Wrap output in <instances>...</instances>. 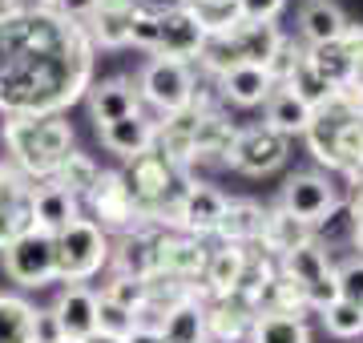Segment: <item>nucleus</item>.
<instances>
[{"label":"nucleus","instance_id":"f257e3e1","mask_svg":"<svg viewBox=\"0 0 363 343\" xmlns=\"http://www.w3.org/2000/svg\"><path fill=\"white\" fill-rule=\"evenodd\" d=\"M93 77L85 28L57 13H0V109L61 113Z\"/></svg>","mask_w":363,"mask_h":343},{"label":"nucleus","instance_id":"f03ea898","mask_svg":"<svg viewBox=\"0 0 363 343\" xmlns=\"http://www.w3.org/2000/svg\"><path fill=\"white\" fill-rule=\"evenodd\" d=\"M4 145L13 170L28 182H49L57 166L73 150V130L61 113H9L4 118Z\"/></svg>","mask_w":363,"mask_h":343},{"label":"nucleus","instance_id":"7ed1b4c3","mask_svg":"<svg viewBox=\"0 0 363 343\" xmlns=\"http://www.w3.org/2000/svg\"><path fill=\"white\" fill-rule=\"evenodd\" d=\"M303 133H307L311 154L327 170H339L351 178L363 166V118L351 101V89H335L327 106L311 109V125Z\"/></svg>","mask_w":363,"mask_h":343},{"label":"nucleus","instance_id":"20e7f679","mask_svg":"<svg viewBox=\"0 0 363 343\" xmlns=\"http://www.w3.org/2000/svg\"><path fill=\"white\" fill-rule=\"evenodd\" d=\"M52 263H57L61 283L81 287L101 266H109V235L89 218H77V223H69L65 230L52 235Z\"/></svg>","mask_w":363,"mask_h":343},{"label":"nucleus","instance_id":"39448f33","mask_svg":"<svg viewBox=\"0 0 363 343\" xmlns=\"http://www.w3.org/2000/svg\"><path fill=\"white\" fill-rule=\"evenodd\" d=\"M138 85V97H142V106L157 109L162 118L169 113H182V109H190L198 101V81L190 73L186 61H174V57H150L142 65V77L133 81Z\"/></svg>","mask_w":363,"mask_h":343},{"label":"nucleus","instance_id":"423d86ee","mask_svg":"<svg viewBox=\"0 0 363 343\" xmlns=\"http://www.w3.org/2000/svg\"><path fill=\"white\" fill-rule=\"evenodd\" d=\"M0 254H4V275L21 287H45V283L57 279L52 235H45V230H28V235L13 238Z\"/></svg>","mask_w":363,"mask_h":343},{"label":"nucleus","instance_id":"0eeeda50","mask_svg":"<svg viewBox=\"0 0 363 343\" xmlns=\"http://www.w3.org/2000/svg\"><path fill=\"white\" fill-rule=\"evenodd\" d=\"M286 145H291V137L274 133L267 121H259V125H247V130L234 133L226 166H234L238 174H271L286 162Z\"/></svg>","mask_w":363,"mask_h":343},{"label":"nucleus","instance_id":"6e6552de","mask_svg":"<svg viewBox=\"0 0 363 343\" xmlns=\"http://www.w3.org/2000/svg\"><path fill=\"white\" fill-rule=\"evenodd\" d=\"M162 235H166L162 223H138V226H130V230H121V238L109 242L113 275H130V279H150L154 275V254H157Z\"/></svg>","mask_w":363,"mask_h":343},{"label":"nucleus","instance_id":"1a4fd4ad","mask_svg":"<svg viewBox=\"0 0 363 343\" xmlns=\"http://www.w3.org/2000/svg\"><path fill=\"white\" fill-rule=\"evenodd\" d=\"M85 202H89V210H93L89 223H97L105 235H109V226H113V230H130V226L142 223L138 210H133L130 190H125V182H121V170H101L97 174V182H93V190L85 194Z\"/></svg>","mask_w":363,"mask_h":343},{"label":"nucleus","instance_id":"9d476101","mask_svg":"<svg viewBox=\"0 0 363 343\" xmlns=\"http://www.w3.org/2000/svg\"><path fill=\"white\" fill-rule=\"evenodd\" d=\"M33 194L37 186L21 178V174L9 166H0V251L13 242V238L37 230V218H33Z\"/></svg>","mask_w":363,"mask_h":343},{"label":"nucleus","instance_id":"9b49d317","mask_svg":"<svg viewBox=\"0 0 363 343\" xmlns=\"http://www.w3.org/2000/svg\"><path fill=\"white\" fill-rule=\"evenodd\" d=\"M335 202H339L335 186L327 182L323 174H291L283 182V194H279V210H286L298 223L315 226Z\"/></svg>","mask_w":363,"mask_h":343},{"label":"nucleus","instance_id":"f8f14e48","mask_svg":"<svg viewBox=\"0 0 363 343\" xmlns=\"http://www.w3.org/2000/svg\"><path fill=\"white\" fill-rule=\"evenodd\" d=\"M202 25H198L186 4H169V9H157V57H174V61H194L198 49H202Z\"/></svg>","mask_w":363,"mask_h":343},{"label":"nucleus","instance_id":"ddd939ff","mask_svg":"<svg viewBox=\"0 0 363 343\" xmlns=\"http://www.w3.org/2000/svg\"><path fill=\"white\" fill-rule=\"evenodd\" d=\"M85 101H89V113L101 125H113V121L130 118V113H142V97H138V85L130 77H109V81H97L85 89Z\"/></svg>","mask_w":363,"mask_h":343},{"label":"nucleus","instance_id":"4468645a","mask_svg":"<svg viewBox=\"0 0 363 343\" xmlns=\"http://www.w3.org/2000/svg\"><path fill=\"white\" fill-rule=\"evenodd\" d=\"M222 210H226V194H222V190H214V186H206V182H190L186 194H182V206H178L182 235H190V238L214 235Z\"/></svg>","mask_w":363,"mask_h":343},{"label":"nucleus","instance_id":"2eb2a0df","mask_svg":"<svg viewBox=\"0 0 363 343\" xmlns=\"http://www.w3.org/2000/svg\"><path fill=\"white\" fill-rule=\"evenodd\" d=\"M52 319H57V331L65 339L85 343L97 331V291L89 287H65L57 295V303L49 307Z\"/></svg>","mask_w":363,"mask_h":343},{"label":"nucleus","instance_id":"dca6fc26","mask_svg":"<svg viewBox=\"0 0 363 343\" xmlns=\"http://www.w3.org/2000/svg\"><path fill=\"white\" fill-rule=\"evenodd\" d=\"M138 9V0H97V9L89 13L85 21V37L89 45L97 49H121V45H130V16Z\"/></svg>","mask_w":363,"mask_h":343},{"label":"nucleus","instance_id":"f3484780","mask_svg":"<svg viewBox=\"0 0 363 343\" xmlns=\"http://www.w3.org/2000/svg\"><path fill=\"white\" fill-rule=\"evenodd\" d=\"M262 230H267V210L250 198H226V210L214 226V235L226 247H259Z\"/></svg>","mask_w":363,"mask_h":343},{"label":"nucleus","instance_id":"a211bd4d","mask_svg":"<svg viewBox=\"0 0 363 343\" xmlns=\"http://www.w3.org/2000/svg\"><path fill=\"white\" fill-rule=\"evenodd\" d=\"M154 125L157 121L150 118V113H130V118L113 121V125H101V145L109 150V154H117V158H138V154H145L150 145H154Z\"/></svg>","mask_w":363,"mask_h":343},{"label":"nucleus","instance_id":"6ab92c4d","mask_svg":"<svg viewBox=\"0 0 363 343\" xmlns=\"http://www.w3.org/2000/svg\"><path fill=\"white\" fill-rule=\"evenodd\" d=\"M234 125L222 113H214V109H202L194 101V130H190V145H194V162L198 158H222L226 162V154H230L234 145Z\"/></svg>","mask_w":363,"mask_h":343},{"label":"nucleus","instance_id":"aec40b11","mask_svg":"<svg viewBox=\"0 0 363 343\" xmlns=\"http://www.w3.org/2000/svg\"><path fill=\"white\" fill-rule=\"evenodd\" d=\"M351 21L343 16L335 0H307L303 9H298V33L307 45H331V40L343 37V28Z\"/></svg>","mask_w":363,"mask_h":343},{"label":"nucleus","instance_id":"412c9836","mask_svg":"<svg viewBox=\"0 0 363 343\" xmlns=\"http://www.w3.org/2000/svg\"><path fill=\"white\" fill-rule=\"evenodd\" d=\"M230 40H234V49H238V61H242V65L267 69V61L274 57V49L283 45V33H279V25L238 21V25L230 28Z\"/></svg>","mask_w":363,"mask_h":343},{"label":"nucleus","instance_id":"4be33fe9","mask_svg":"<svg viewBox=\"0 0 363 343\" xmlns=\"http://www.w3.org/2000/svg\"><path fill=\"white\" fill-rule=\"evenodd\" d=\"M271 89H274V81L267 77V69H259V65H234L230 73L218 77V93L226 101H234V106H242V109L262 106V101L271 97Z\"/></svg>","mask_w":363,"mask_h":343},{"label":"nucleus","instance_id":"5701e85b","mask_svg":"<svg viewBox=\"0 0 363 343\" xmlns=\"http://www.w3.org/2000/svg\"><path fill=\"white\" fill-rule=\"evenodd\" d=\"M33 218H37V230L45 235H57V230H65L69 223H77L81 218V202L69 198L61 186H37V194H33Z\"/></svg>","mask_w":363,"mask_h":343},{"label":"nucleus","instance_id":"b1692460","mask_svg":"<svg viewBox=\"0 0 363 343\" xmlns=\"http://www.w3.org/2000/svg\"><path fill=\"white\" fill-rule=\"evenodd\" d=\"M307 311V299H303V287L291 283L283 271H274L259 291H255V315H298Z\"/></svg>","mask_w":363,"mask_h":343},{"label":"nucleus","instance_id":"393cba45","mask_svg":"<svg viewBox=\"0 0 363 343\" xmlns=\"http://www.w3.org/2000/svg\"><path fill=\"white\" fill-rule=\"evenodd\" d=\"M262 106H267V125L274 133H283V137H295V133H303L311 125V106L303 97H295L286 85H274Z\"/></svg>","mask_w":363,"mask_h":343},{"label":"nucleus","instance_id":"a878e982","mask_svg":"<svg viewBox=\"0 0 363 343\" xmlns=\"http://www.w3.org/2000/svg\"><path fill=\"white\" fill-rule=\"evenodd\" d=\"M307 65H311L331 89H347L351 81H355V57H351V49L343 40L311 45V49H307Z\"/></svg>","mask_w":363,"mask_h":343},{"label":"nucleus","instance_id":"bb28decb","mask_svg":"<svg viewBox=\"0 0 363 343\" xmlns=\"http://www.w3.org/2000/svg\"><path fill=\"white\" fill-rule=\"evenodd\" d=\"M307 242H315V235H311V226L307 223H298V218H291L286 210H267V230H262V251H271V254H291V251H298V247H307Z\"/></svg>","mask_w":363,"mask_h":343},{"label":"nucleus","instance_id":"cd10ccee","mask_svg":"<svg viewBox=\"0 0 363 343\" xmlns=\"http://www.w3.org/2000/svg\"><path fill=\"white\" fill-rule=\"evenodd\" d=\"M242 263H247V247H214L206 251V271H202V283H206L210 299L214 295H230L238 287V275H242Z\"/></svg>","mask_w":363,"mask_h":343},{"label":"nucleus","instance_id":"c85d7f7f","mask_svg":"<svg viewBox=\"0 0 363 343\" xmlns=\"http://www.w3.org/2000/svg\"><path fill=\"white\" fill-rule=\"evenodd\" d=\"M157 339L162 343H206V315H202V299H186L162 319L157 327Z\"/></svg>","mask_w":363,"mask_h":343},{"label":"nucleus","instance_id":"c756f323","mask_svg":"<svg viewBox=\"0 0 363 343\" xmlns=\"http://www.w3.org/2000/svg\"><path fill=\"white\" fill-rule=\"evenodd\" d=\"M97 162L89 158V154H81V150H69L65 154V162L57 166V174H52L49 182L52 186H61L69 198H77V202H85V194L93 190V182H97Z\"/></svg>","mask_w":363,"mask_h":343},{"label":"nucleus","instance_id":"7c9ffc66","mask_svg":"<svg viewBox=\"0 0 363 343\" xmlns=\"http://www.w3.org/2000/svg\"><path fill=\"white\" fill-rule=\"evenodd\" d=\"M37 307L21 295H0V343H37L33 339Z\"/></svg>","mask_w":363,"mask_h":343},{"label":"nucleus","instance_id":"2f4dec72","mask_svg":"<svg viewBox=\"0 0 363 343\" xmlns=\"http://www.w3.org/2000/svg\"><path fill=\"white\" fill-rule=\"evenodd\" d=\"M247 343H311V331L298 315H255Z\"/></svg>","mask_w":363,"mask_h":343},{"label":"nucleus","instance_id":"473e14b6","mask_svg":"<svg viewBox=\"0 0 363 343\" xmlns=\"http://www.w3.org/2000/svg\"><path fill=\"white\" fill-rule=\"evenodd\" d=\"M327 271H331V259H327V251L315 247V242L283 254V275L291 279V283H298V287H311L315 279H323Z\"/></svg>","mask_w":363,"mask_h":343},{"label":"nucleus","instance_id":"72a5a7b5","mask_svg":"<svg viewBox=\"0 0 363 343\" xmlns=\"http://www.w3.org/2000/svg\"><path fill=\"white\" fill-rule=\"evenodd\" d=\"M186 9H190V16H194L198 25H202V33H230L242 16H238V0H182Z\"/></svg>","mask_w":363,"mask_h":343},{"label":"nucleus","instance_id":"f704fd0d","mask_svg":"<svg viewBox=\"0 0 363 343\" xmlns=\"http://www.w3.org/2000/svg\"><path fill=\"white\" fill-rule=\"evenodd\" d=\"M286 89L295 93V97H303V101H307L311 109L327 106V101L335 97V89H331V85H327V81L319 77V73H315L311 65H307V53H303V61L295 65V73L286 77Z\"/></svg>","mask_w":363,"mask_h":343},{"label":"nucleus","instance_id":"c9c22d12","mask_svg":"<svg viewBox=\"0 0 363 343\" xmlns=\"http://www.w3.org/2000/svg\"><path fill=\"white\" fill-rule=\"evenodd\" d=\"M198 65L206 69V73H214V81H218L222 73H230L234 65H242L230 33H210V37L202 40V49H198Z\"/></svg>","mask_w":363,"mask_h":343},{"label":"nucleus","instance_id":"e433bc0d","mask_svg":"<svg viewBox=\"0 0 363 343\" xmlns=\"http://www.w3.org/2000/svg\"><path fill=\"white\" fill-rule=\"evenodd\" d=\"M101 299H109V303L125 307V311L138 315V311L145 307V299H150V283H145V279H130V275H113L109 283H105Z\"/></svg>","mask_w":363,"mask_h":343},{"label":"nucleus","instance_id":"4c0bfd02","mask_svg":"<svg viewBox=\"0 0 363 343\" xmlns=\"http://www.w3.org/2000/svg\"><path fill=\"white\" fill-rule=\"evenodd\" d=\"M323 323H327V331H331L335 339H359L363 335V307L335 299V303L323 311Z\"/></svg>","mask_w":363,"mask_h":343},{"label":"nucleus","instance_id":"58836bf2","mask_svg":"<svg viewBox=\"0 0 363 343\" xmlns=\"http://www.w3.org/2000/svg\"><path fill=\"white\" fill-rule=\"evenodd\" d=\"M133 327H138L133 311H125V307H117V303H109V299H101V295H97V331H101V335L130 339Z\"/></svg>","mask_w":363,"mask_h":343},{"label":"nucleus","instance_id":"ea45409f","mask_svg":"<svg viewBox=\"0 0 363 343\" xmlns=\"http://www.w3.org/2000/svg\"><path fill=\"white\" fill-rule=\"evenodd\" d=\"M130 45L157 53V9H150V4H138V9H133V16H130Z\"/></svg>","mask_w":363,"mask_h":343},{"label":"nucleus","instance_id":"a19ab883","mask_svg":"<svg viewBox=\"0 0 363 343\" xmlns=\"http://www.w3.org/2000/svg\"><path fill=\"white\" fill-rule=\"evenodd\" d=\"M303 53H307V49H298L295 40L283 37V45H279V49H274V57L267 61V77H271L274 85H286V77L295 73V65L303 61Z\"/></svg>","mask_w":363,"mask_h":343},{"label":"nucleus","instance_id":"79ce46f5","mask_svg":"<svg viewBox=\"0 0 363 343\" xmlns=\"http://www.w3.org/2000/svg\"><path fill=\"white\" fill-rule=\"evenodd\" d=\"M335 283H339V299L343 303L363 307V259H351V263L335 266Z\"/></svg>","mask_w":363,"mask_h":343},{"label":"nucleus","instance_id":"37998d69","mask_svg":"<svg viewBox=\"0 0 363 343\" xmlns=\"http://www.w3.org/2000/svg\"><path fill=\"white\" fill-rule=\"evenodd\" d=\"M286 0H238V16L242 21H259V25H274V16L283 13Z\"/></svg>","mask_w":363,"mask_h":343},{"label":"nucleus","instance_id":"c03bdc74","mask_svg":"<svg viewBox=\"0 0 363 343\" xmlns=\"http://www.w3.org/2000/svg\"><path fill=\"white\" fill-rule=\"evenodd\" d=\"M93 9H97V0H52L49 13H57L61 21H73V25H85Z\"/></svg>","mask_w":363,"mask_h":343},{"label":"nucleus","instance_id":"a18cd8bd","mask_svg":"<svg viewBox=\"0 0 363 343\" xmlns=\"http://www.w3.org/2000/svg\"><path fill=\"white\" fill-rule=\"evenodd\" d=\"M33 339H37V343L61 339V331H57V319H52V311H37V319H33Z\"/></svg>","mask_w":363,"mask_h":343},{"label":"nucleus","instance_id":"49530a36","mask_svg":"<svg viewBox=\"0 0 363 343\" xmlns=\"http://www.w3.org/2000/svg\"><path fill=\"white\" fill-rule=\"evenodd\" d=\"M52 0H0V13H49Z\"/></svg>","mask_w":363,"mask_h":343},{"label":"nucleus","instance_id":"de8ad7c7","mask_svg":"<svg viewBox=\"0 0 363 343\" xmlns=\"http://www.w3.org/2000/svg\"><path fill=\"white\" fill-rule=\"evenodd\" d=\"M125 343H162V339H157V331H150V327H133Z\"/></svg>","mask_w":363,"mask_h":343},{"label":"nucleus","instance_id":"09e8293b","mask_svg":"<svg viewBox=\"0 0 363 343\" xmlns=\"http://www.w3.org/2000/svg\"><path fill=\"white\" fill-rule=\"evenodd\" d=\"M347 89H351V101H355V109H359V118H363V77H355Z\"/></svg>","mask_w":363,"mask_h":343},{"label":"nucleus","instance_id":"8fccbe9b","mask_svg":"<svg viewBox=\"0 0 363 343\" xmlns=\"http://www.w3.org/2000/svg\"><path fill=\"white\" fill-rule=\"evenodd\" d=\"M85 343H125V339H113V335H101V331H93Z\"/></svg>","mask_w":363,"mask_h":343},{"label":"nucleus","instance_id":"3c124183","mask_svg":"<svg viewBox=\"0 0 363 343\" xmlns=\"http://www.w3.org/2000/svg\"><path fill=\"white\" fill-rule=\"evenodd\" d=\"M355 77H363V53L355 57Z\"/></svg>","mask_w":363,"mask_h":343},{"label":"nucleus","instance_id":"603ef678","mask_svg":"<svg viewBox=\"0 0 363 343\" xmlns=\"http://www.w3.org/2000/svg\"><path fill=\"white\" fill-rule=\"evenodd\" d=\"M52 343H77V339H65V335H61V339H52Z\"/></svg>","mask_w":363,"mask_h":343},{"label":"nucleus","instance_id":"864d4df0","mask_svg":"<svg viewBox=\"0 0 363 343\" xmlns=\"http://www.w3.org/2000/svg\"><path fill=\"white\" fill-rule=\"evenodd\" d=\"M178 4H182V0H178Z\"/></svg>","mask_w":363,"mask_h":343}]
</instances>
